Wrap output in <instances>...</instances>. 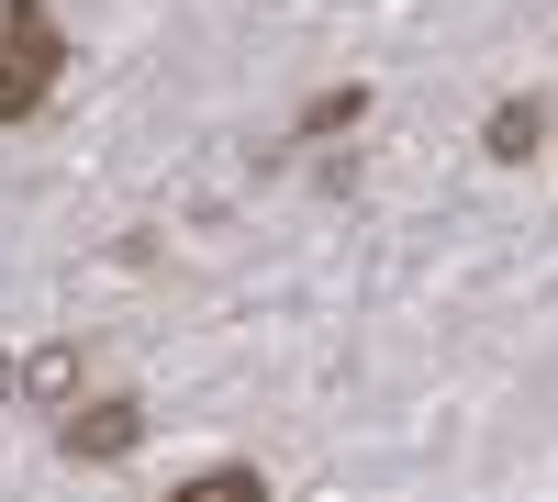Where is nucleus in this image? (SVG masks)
Returning a JSON list of instances; mask_svg holds the SVG:
<instances>
[{
  "instance_id": "obj_1",
  "label": "nucleus",
  "mask_w": 558,
  "mask_h": 502,
  "mask_svg": "<svg viewBox=\"0 0 558 502\" xmlns=\"http://www.w3.org/2000/svg\"><path fill=\"white\" fill-rule=\"evenodd\" d=\"M57 78H68V23L45 0H0V123H34Z\"/></svg>"
},
{
  "instance_id": "obj_2",
  "label": "nucleus",
  "mask_w": 558,
  "mask_h": 502,
  "mask_svg": "<svg viewBox=\"0 0 558 502\" xmlns=\"http://www.w3.org/2000/svg\"><path fill=\"white\" fill-rule=\"evenodd\" d=\"M57 446H68V458H89V469H112V458H134V446H146V402H134V391H101V402H68Z\"/></svg>"
},
{
  "instance_id": "obj_3",
  "label": "nucleus",
  "mask_w": 558,
  "mask_h": 502,
  "mask_svg": "<svg viewBox=\"0 0 558 502\" xmlns=\"http://www.w3.org/2000/svg\"><path fill=\"white\" fill-rule=\"evenodd\" d=\"M78 380H89L78 346H34V357H23V391H34V402H78Z\"/></svg>"
},
{
  "instance_id": "obj_4",
  "label": "nucleus",
  "mask_w": 558,
  "mask_h": 502,
  "mask_svg": "<svg viewBox=\"0 0 558 502\" xmlns=\"http://www.w3.org/2000/svg\"><path fill=\"white\" fill-rule=\"evenodd\" d=\"M168 502H268V480H257L246 458H223V469H191V480H179Z\"/></svg>"
},
{
  "instance_id": "obj_5",
  "label": "nucleus",
  "mask_w": 558,
  "mask_h": 502,
  "mask_svg": "<svg viewBox=\"0 0 558 502\" xmlns=\"http://www.w3.org/2000/svg\"><path fill=\"white\" fill-rule=\"evenodd\" d=\"M536 134H547V112H536V101H502V112L481 123V146H492L502 168H514V157H536Z\"/></svg>"
},
{
  "instance_id": "obj_6",
  "label": "nucleus",
  "mask_w": 558,
  "mask_h": 502,
  "mask_svg": "<svg viewBox=\"0 0 558 502\" xmlns=\"http://www.w3.org/2000/svg\"><path fill=\"white\" fill-rule=\"evenodd\" d=\"M357 112H368V89H324V101L302 112V134H357Z\"/></svg>"
},
{
  "instance_id": "obj_7",
  "label": "nucleus",
  "mask_w": 558,
  "mask_h": 502,
  "mask_svg": "<svg viewBox=\"0 0 558 502\" xmlns=\"http://www.w3.org/2000/svg\"><path fill=\"white\" fill-rule=\"evenodd\" d=\"M12 391H23V369H12V357H0V402H12Z\"/></svg>"
}]
</instances>
